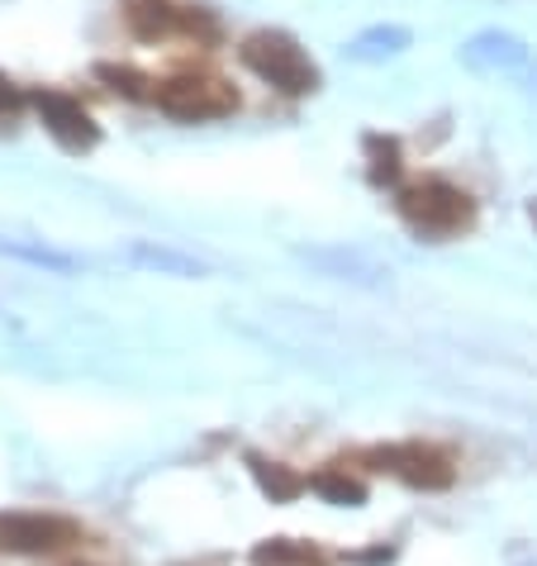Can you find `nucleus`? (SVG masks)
I'll return each mask as SVG.
<instances>
[{
	"instance_id": "1",
	"label": "nucleus",
	"mask_w": 537,
	"mask_h": 566,
	"mask_svg": "<svg viewBox=\"0 0 537 566\" xmlns=\"http://www.w3.org/2000/svg\"><path fill=\"white\" fill-rule=\"evenodd\" d=\"M400 219L414 233H423V239H456V233H466L471 224H476V200H471L466 191H456L452 181H414L400 191Z\"/></svg>"
},
{
	"instance_id": "2",
	"label": "nucleus",
	"mask_w": 537,
	"mask_h": 566,
	"mask_svg": "<svg viewBox=\"0 0 537 566\" xmlns=\"http://www.w3.org/2000/svg\"><path fill=\"white\" fill-rule=\"evenodd\" d=\"M239 57L262 76V82L286 91V96H309V91L319 86V67H314L309 53L299 49L291 34H281V29H257V34H248Z\"/></svg>"
},
{
	"instance_id": "3",
	"label": "nucleus",
	"mask_w": 537,
	"mask_h": 566,
	"mask_svg": "<svg viewBox=\"0 0 537 566\" xmlns=\"http://www.w3.org/2000/svg\"><path fill=\"white\" fill-rule=\"evenodd\" d=\"M152 101L162 105L171 119H186V124L224 119V115H233V109H239V96H233V86L214 82V76H177V82H167Z\"/></svg>"
},
{
	"instance_id": "4",
	"label": "nucleus",
	"mask_w": 537,
	"mask_h": 566,
	"mask_svg": "<svg viewBox=\"0 0 537 566\" xmlns=\"http://www.w3.org/2000/svg\"><path fill=\"white\" fill-rule=\"evenodd\" d=\"M82 543V524L62 514H0V553H57Z\"/></svg>"
},
{
	"instance_id": "5",
	"label": "nucleus",
	"mask_w": 537,
	"mask_h": 566,
	"mask_svg": "<svg viewBox=\"0 0 537 566\" xmlns=\"http://www.w3.org/2000/svg\"><path fill=\"white\" fill-rule=\"evenodd\" d=\"M129 24L144 39H214L219 24L204 10H186V6H167V0H134Z\"/></svg>"
},
{
	"instance_id": "6",
	"label": "nucleus",
	"mask_w": 537,
	"mask_h": 566,
	"mask_svg": "<svg viewBox=\"0 0 537 566\" xmlns=\"http://www.w3.org/2000/svg\"><path fill=\"white\" fill-rule=\"evenodd\" d=\"M371 462H376V471H390V476H400L409 485H423V491L452 485V462L442 458L438 448H423V443L381 448V452H371Z\"/></svg>"
},
{
	"instance_id": "7",
	"label": "nucleus",
	"mask_w": 537,
	"mask_h": 566,
	"mask_svg": "<svg viewBox=\"0 0 537 566\" xmlns=\"http://www.w3.org/2000/svg\"><path fill=\"white\" fill-rule=\"evenodd\" d=\"M34 101L43 109V124H49V134L67 153H91V148L101 144V129H96V119L82 109V101L57 96V91H43V96H34Z\"/></svg>"
},
{
	"instance_id": "8",
	"label": "nucleus",
	"mask_w": 537,
	"mask_h": 566,
	"mask_svg": "<svg viewBox=\"0 0 537 566\" xmlns=\"http://www.w3.org/2000/svg\"><path fill=\"white\" fill-rule=\"evenodd\" d=\"M462 62L471 72H514L528 62V43L504 34V29H485V34H471L462 43Z\"/></svg>"
},
{
	"instance_id": "9",
	"label": "nucleus",
	"mask_w": 537,
	"mask_h": 566,
	"mask_svg": "<svg viewBox=\"0 0 537 566\" xmlns=\"http://www.w3.org/2000/svg\"><path fill=\"white\" fill-rule=\"evenodd\" d=\"M299 258L314 262L324 276L357 281V286H386V281H390V266L371 262L367 253H343V248H334V253H299Z\"/></svg>"
},
{
	"instance_id": "10",
	"label": "nucleus",
	"mask_w": 537,
	"mask_h": 566,
	"mask_svg": "<svg viewBox=\"0 0 537 566\" xmlns=\"http://www.w3.org/2000/svg\"><path fill=\"white\" fill-rule=\"evenodd\" d=\"M129 262L148 266V272H162V276H181V281H196V276H210V266L191 253H177V248H162V243H134L129 248Z\"/></svg>"
},
{
	"instance_id": "11",
	"label": "nucleus",
	"mask_w": 537,
	"mask_h": 566,
	"mask_svg": "<svg viewBox=\"0 0 537 566\" xmlns=\"http://www.w3.org/2000/svg\"><path fill=\"white\" fill-rule=\"evenodd\" d=\"M409 49V29L400 24H376L367 34H357L352 43H343V53L352 62H381V57H394Z\"/></svg>"
},
{
	"instance_id": "12",
	"label": "nucleus",
	"mask_w": 537,
	"mask_h": 566,
	"mask_svg": "<svg viewBox=\"0 0 537 566\" xmlns=\"http://www.w3.org/2000/svg\"><path fill=\"white\" fill-rule=\"evenodd\" d=\"M0 258H14V262H29V266H49V272H82V258L57 253V248H49V243H14V239H0Z\"/></svg>"
},
{
	"instance_id": "13",
	"label": "nucleus",
	"mask_w": 537,
	"mask_h": 566,
	"mask_svg": "<svg viewBox=\"0 0 537 566\" xmlns=\"http://www.w3.org/2000/svg\"><path fill=\"white\" fill-rule=\"evenodd\" d=\"M257 566H328L319 553H309V547L299 543H272V547H257Z\"/></svg>"
},
{
	"instance_id": "14",
	"label": "nucleus",
	"mask_w": 537,
	"mask_h": 566,
	"mask_svg": "<svg viewBox=\"0 0 537 566\" xmlns=\"http://www.w3.org/2000/svg\"><path fill=\"white\" fill-rule=\"evenodd\" d=\"M314 491L328 495V500H338V505H347V500H352V505H357V500H361V485H357V481H343V476H334V471H324V476L314 481Z\"/></svg>"
}]
</instances>
